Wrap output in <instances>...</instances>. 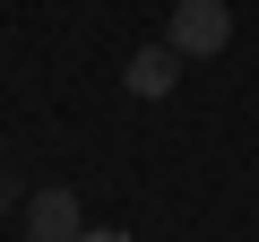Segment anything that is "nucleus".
Here are the masks:
<instances>
[{"instance_id": "nucleus-1", "label": "nucleus", "mask_w": 259, "mask_h": 242, "mask_svg": "<svg viewBox=\"0 0 259 242\" xmlns=\"http://www.w3.org/2000/svg\"><path fill=\"white\" fill-rule=\"evenodd\" d=\"M164 44H173L182 61H216V52L233 44V9H225V0H182L173 26H164Z\"/></svg>"}, {"instance_id": "nucleus-2", "label": "nucleus", "mask_w": 259, "mask_h": 242, "mask_svg": "<svg viewBox=\"0 0 259 242\" xmlns=\"http://www.w3.org/2000/svg\"><path fill=\"white\" fill-rule=\"evenodd\" d=\"M78 233H87L78 190H69V182H44V190L26 199V242H78Z\"/></svg>"}, {"instance_id": "nucleus-3", "label": "nucleus", "mask_w": 259, "mask_h": 242, "mask_svg": "<svg viewBox=\"0 0 259 242\" xmlns=\"http://www.w3.org/2000/svg\"><path fill=\"white\" fill-rule=\"evenodd\" d=\"M173 78H182V52H173V44H139V52H130V69H121V87L147 95V104L173 95Z\"/></svg>"}, {"instance_id": "nucleus-4", "label": "nucleus", "mask_w": 259, "mask_h": 242, "mask_svg": "<svg viewBox=\"0 0 259 242\" xmlns=\"http://www.w3.org/2000/svg\"><path fill=\"white\" fill-rule=\"evenodd\" d=\"M78 242H130V233H95V225H87V233H78Z\"/></svg>"}]
</instances>
